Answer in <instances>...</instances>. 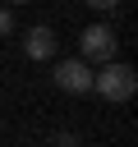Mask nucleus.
<instances>
[{
	"label": "nucleus",
	"instance_id": "nucleus-2",
	"mask_svg": "<svg viewBox=\"0 0 138 147\" xmlns=\"http://www.w3.org/2000/svg\"><path fill=\"white\" fill-rule=\"evenodd\" d=\"M115 46H120V37H115L106 23H92V28H83V37H78V51H83V60H97V64L115 60Z\"/></svg>",
	"mask_w": 138,
	"mask_h": 147
},
{
	"label": "nucleus",
	"instance_id": "nucleus-4",
	"mask_svg": "<svg viewBox=\"0 0 138 147\" xmlns=\"http://www.w3.org/2000/svg\"><path fill=\"white\" fill-rule=\"evenodd\" d=\"M23 55H28V60H51V55H55V32H51V28H32V32L23 37Z\"/></svg>",
	"mask_w": 138,
	"mask_h": 147
},
{
	"label": "nucleus",
	"instance_id": "nucleus-3",
	"mask_svg": "<svg viewBox=\"0 0 138 147\" xmlns=\"http://www.w3.org/2000/svg\"><path fill=\"white\" fill-rule=\"evenodd\" d=\"M55 87L60 92H92V69H87V60H60L55 64Z\"/></svg>",
	"mask_w": 138,
	"mask_h": 147
},
{
	"label": "nucleus",
	"instance_id": "nucleus-5",
	"mask_svg": "<svg viewBox=\"0 0 138 147\" xmlns=\"http://www.w3.org/2000/svg\"><path fill=\"white\" fill-rule=\"evenodd\" d=\"M5 32H14V14H9V9H0V37H5Z\"/></svg>",
	"mask_w": 138,
	"mask_h": 147
},
{
	"label": "nucleus",
	"instance_id": "nucleus-8",
	"mask_svg": "<svg viewBox=\"0 0 138 147\" xmlns=\"http://www.w3.org/2000/svg\"><path fill=\"white\" fill-rule=\"evenodd\" d=\"M14 5H23V0H14Z\"/></svg>",
	"mask_w": 138,
	"mask_h": 147
},
{
	"label": "nucleus",
	"instance_id": "nucleus-6",
	"mask_svg": "<svg viewBox=\"0 0 138 147\" xmlns=\"http://www.w3.org/2000/svg\"><path fill=\"white\" fill-rule=\"evenodd\" d=\"M55 147H78V138L74 133H55Z\"/></svg>",
	"mask_w": 138,
	"mask_h": 147
},
{
	"label": "nucleus",
	"instance_id": "nucleus-1",
	"mask_svg": "<svg viewBox=\"0 0 138 147\" xmlns=\"http://www.w3.org/2000/svg\"><path fill=\"white\" fill-rule=\"evenodd\" d=\"M92 92H101L106 101H129V96L138 92V74H133V64H124V60H106V64L92 74Z\"/></svg>",
	"mask_w": 138,
	"mask_h": 147
},
{
	"label": "nucleus",
	"instance_id": "nucleus-7",
	"mask_svg": "<svg viewBox=\"0 0 138 147\" xmlns=\"http://www.w3.org/2000/svg\"><path fill=\"white\" fill-rule=\"evenodd\" d=\"M87 5H92V9H101V14H110V9L120 5V0H87Z\"/></svg>",
	"mask_w": 138,
	"mask_h": 147
}]
</instances>
